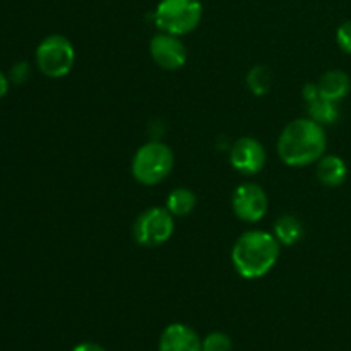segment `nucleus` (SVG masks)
I'll use <instances>...</instances> for the list:
<instances>
[{
	"label": "nucleus",
	"instance_id": "nucleus-1",
	"mask_svg": "<svg viewBox=\"0 0 351 351\" xmlns=\"http://www.w3.org/2000/svg\"><path fill=\"white\" fill-rule=\"evenodd\" d=\"M328 137L324 125L312 119L291 120L278 139V154L288 167H308L324 156Z\"/></svg>",
	"mask_w": 351,
	"mask_h": 351
},
{
	"label": "nucleus",
	"instance_id": "nucleus-2",
	"mask_svg": "<svg viewBox=\"0 0 351 351\" xmlns=\"http://www.w3.org/2000/svg\"><path fill=\"white\" fill-rule=\"evenodd\" d=\"M280 245L273 233L263 230L245 232L237 240L232 250V263L237 273L245 280L266 276L278 263Z\"/></svg>",
	"mask_w": 351,
	"mask_h": 351
},
{
	"label": "nucleus",
	"instance_id": "nucleus-3",
	"mask_svg": "<svg viewBox=\"0 0 351 351\" xmlns=\"http://www.w3.org/2000/svg\"><path fill=\"white\" fill-rule=\"evenodd\" d=\"M202 12L201 0H161L153 17L160 31L184 36L201 24Z\"/></svg>",
	"mask_w": 351,
	"mask_h": 351
},
{
	"label": "nucleus",
	"instance_id": "nucleus-4",
	"mask_svg": "<svg viewBox=\"0 0 351 351\" xmlns=\"http://www.w3.org/2000/svg\"><path fill=\"white\" fill-rule=\"evenodd\" d=\"M175 165L173 151L163 143H147L137 149L132 160L134 178L143 185H156L171 173Z\"/></svg>",
	"mask_w": 351,
	"mask_h": 351
},
{
	"label": "nucleus",
	"instance_id": "nucleus-5",
	"mask_svg": "<svg viewBox=\"0 0 351 351\" xmlns=\"http://www.w3.org/2000/svg\"><path fill=\"white\" fill-rule=\"evenodd\" d=\"M75 50L62 34H50L36 48V65L47 77L60 79L72 71Z\"/></svg>",
	"mask_w": 351,
	"mask_h": 351
},
{
	"label": "nucleus",
	"instance_id": "nucleus-6",
	"mask_svg": "<svg viewBox=\"0 0 351 351\" xmlns=\"http://www.w3.org/2000/svg\"><path fill=\"white\" fill-rule=\"evenodd\" d=\"M175 216L167 208L146 209L134 225V239L139 245L158 247L173 235Z\"/></svg>",
	"mask_w": 351,
	"mask_h": 351
},
{
	"label": "nucleus",
	"instance_id": "nucleus-7",
	"mask_svg": "<svg viewBox=\"0 0 351 351\" xmlns=\"http://www.w3.org/2000/svg\"><path fill=\"white\" fill-rule=\"evenodd\" d=\"M233 213L245 223H257L266 216L269 202L264 189L257 184H242L232 197Z\"/></svg>",
	"mask_w": 351,
	"mask_h": 351
},
{
	"label": "nucleus",
	"instance_id": "nucleus-8",
	"mask_svg": "<svg viewBox=\"0 0 351 351\" xmlns=\"http://www.w3.org/2000/svg\"><path fill=\"white\" fill-rule=\"evenodd\" d=\"M149 53L153 60L167 71H177V69L184 67L189 57L187 48L180 36L163 33V31L153 36L149 43Z\"/></svg>",
	"mask_w": 351,
	"mask_h": 351
},
{
	"label": "nucleus",
	"instance_id": "nucleus-9",
	"mask_svg": "<svg viewBox=\"0 0 351 351\" xmlns=\"http://www.w3.org/2000/svg\"><path fill=\"white\" fill-rule=\"evenodd\" d=\"M230 163L240 173L254 175L266 165V149L254 137H240L230 149Z\"/></svg>",
	"mask_w": 351,
	"mask_h": 351
},
{
	"label": "nucleus",
	"instance_id": "nucleus-10",
	"mask_svg": "<svg viewBox=\"0 0 351 351\" xmlns=\"http://www.w3.org/2000/svg\"><path fill=\"white\" fill-rule=\"evenodd\" d=\"M160 351H202V341L189 326L170 324L160 338Z\"/></svg>",
	"mask_w": 351,
	"mask_h": 351
},
{
	"label": "nucleus",
	"instance_id": "nucleus-11",
	"mask_svg": "<svg viewBox=\"0 0 351 351\" xmlns=\"http://www.w3.org/2000/svg\"><path fill=\"white\" fill-rule=\"evenodd\" d=\"M317 88L321 98L329 99V101H339L350 93V75L343 71H328L321 75Z\"/></svg>",
	"mask_w": 351,
	"mask_h": 351
},
{
	"label": "nucleus",
	"instance_id": "nucleus-12",
	"mask_svg": "<svg viewBox=\"0 0 351 351\" xmlns=\"http://www.w3.org/2000/svg\"><path fill=\"white\" fill-rule=\"evenodd\" d=\"M317 173L319 182L326 187H339L343 182L346 180V175H348V168L346 163L343 161V158L335 156V154H328V156H322L317 161Z\"/></svg>",
	"mask_w": 351,
	"mask_h": 351
},
{
	"label": "nucleus",
	"instance_id": "nucleus-13",
	"mask_svg": "<svg viewBox=\"0 0 351 351\" xmlns=\"http://www.w3.org/2000/svg\"><path fill=\"white\" fill-rule=\"evenodd\" d=\"M304 235V225L295 216H281L274 223V237L283 245H295Z\"/></svg>",
	"mask_w": 351,
	"mask_h": 351
},
{
	"label": "nucleus",
	"instance_id": "nucleus-14",
	"mask_svg": "<svg viewBox=\"0 0 351 351\" xmlns=\"http://www.w3.org/2000/svg\"><path fill=\"white\" fill-rule=\"evenodd\" d=\"M195 202H197V199H195L194 192L191 189L180 187L168 194L167 209L177 218H182V216H187L194 211Z\"/></svg>",
	"mask_w": 351,
	"mask_h": 351
},
{
	"label": "nucleus",
	"instance_id": "nucleus-15",
	"mask_svg": "<svg viewBox=\"0 0 351 351\" xmlns=\"http://www.w3.org/2000/svg\"><path fill=\"white\" fill-rule=\"evenodd\" d=\"M308 119L314 122L326 125V123H335L339 117V110L336 106V101H329V99L317 98L314 101L308 103Z\"/></svg>",
	"mask_w": 351,
	"mask_h": 351
},
{
	"label": "nucleus",
	"instance_id": "nucleus-16",
	"mask_svg": "<svg viewBox=\"0 0 351 351\" xmlns=\"http://www.w3.org/2000/svg\"><path fill=\"white\" fill-rule=\"evenodd\" d=\"M247 86L256 96H264L273 88V72L266 65H256L247 75Z\"/></svg>",
	"mask_w": 351,
	"mask_h": 351
},
{
	"label": "nucleus",
	"instance_id": "nucleus-17",
	"mask_svg": "<svg viewBox=\"0 0 351 351\" xmlns=\"http://www.w3.org/2000/svg\"><path fill=\"white\" fill-rule=\"evenodd\" d=\"M232 338L219 331L211 332L202 341V351H232Z\"/></svg>",
	"mask_w": 351,
	"mask_h": 351
},
{
	"label": "nucleus",
	"instance_id": "nucleus-18",
	"mask_svg": "<svg viewBox=\"0 0 351 351\" xmlns=\"http://www.w3.org/2000/svg\"><path fill=\"white\" fill-rule=\"evenodd\" d=\"M336 41H338L339 48L346 53L351 55V21H346L336 31Z\"/></svg>",
	"mask_w": 351,
	"mask_h": 351
},
{
	"label": "nucleus",
	"instance_id": "nucleus-19",
	"mask_svg": "<svg viewBox=\"0 0 351 351\" xmlns=\"http://www.w3.org/2000/svg\"><path fill=\"white\" fill-rule=\"evenodd\" d=\"M27 75H29V67H27L26 62H19V64L14 65L12 71H10V81L19 84V82L26 81Z\"/></svg>",
	"mask_w": 351,
	"mask_h": 351
},
{
	"label": "nucleus",
	"instance_id": "nucleus-20",
	"mask_svg": "<svg viewBox=\"0 0 351 351\" xmlns=\"http://www.w3.org/2000/svg\"><path fill=\"white\" fill-rule=\"evenodd\" d=\"M304 98L307 99V103H311V101H314V99H317V98H321V95H319V88H317V84H307L304 88Z\"/></svg>",
	"mask_w": 351,
	"mask_h": 351
},
{
	"label": "nucleus",
	"instance_id": "nucleus-21",
	"mask_svg": "<svg viewBox=\"0 0 351 351\" xmlns=\"http://www.w3.org/2000/svg\"><path fill=\"white\" fill-rule=\"evenodd\" d=\"M72 351H106V350L103 348V346L96 345V343L86 341V343H79V345L75 346V348Z\"/></svg>",
	"mask_w": 351,
	"mask_h": 351
},
{
	"label": "nucleus",
	"instance_id": "nucleus-22",
	"mask_svg": "<svg viewBox=\"0 0 351 351\" xmlns=\"http://www.w3.org/2000/svg\"><path fill=\"white\" fill-rule=\"evenodd\" d=\"M7 91H9V79L0 72V98H3L7 95Z\"/></svg>",
	"mask_w": 351,
	"mask_h": 351
}]
</instances>
